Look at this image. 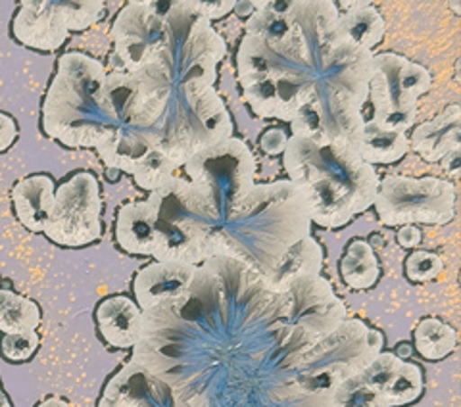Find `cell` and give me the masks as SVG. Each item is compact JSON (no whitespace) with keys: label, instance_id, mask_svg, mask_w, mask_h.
<instances>
[{"label":"cell","instance_id":"1","mask_svg":"<svg viewBox=\"0 0 461 407\" xmlns=\"http://www.w3.org/2000/svg\"><path fill=\"white\" fill-rule=\"evenodd\" d=\"M283 166L304 202L310 222L340 229L375 204L381 177L340 137H288Z\"/></svg>","mask_w":461,"mask_h":407},{"label":"cell","instance_id":"2","mask_svg":"<svg viewBox=\"0 0 461 407\" xmlns=\"http://www.w3.org/2000/svg\"><path fill=\"white\" fill-rule=\"evenodd\" d=\"M104 62L81 50L56 60L54 76L41 106V129L66 149L103 150L115 137L103 98Z\"/></svg>","mask_w":461,"mask_h":407},{"label":"cell","instance_id":"3","mask_svg":"<svg viewBox=\"0 0 461 407\" xmlns=\"http://www.w3.org/2000/svg\"><path fill=\"white\" fill-rule=\"evenodd\" d=\"M158 210V227L166 237V249L158 261L198 266L202 259L233 256L240 259L229 244L223 222L212 198L181 177H171L160 191L150 193Z\"/></svg>","mask_w":461,"mask_h":407},{"label":"cell","instance_id":"4","mask_svg":"<svg viewBox=\"0 0 461 407\" xmlns=\"http://www.w3.org/2000/svg\"><path fill=\"white\" fill-rule=\"evenodd\" d=\"M430 71L396 52L373 54L367 93V122L408 133L415 123L420 98L430 91Z\"/></svg>","mask_w":461,"mask_h":407},{"label":"cell","instance_id":"5","mask_svg":"<svg viewBox=\"0 0 461 407\" xmlns=\"http://www.w3.org/2000/svg\"><path fill=\"white\" fill-rule=\"evenodd\" d=\"M171 98H176L177 106L167 112L162 149L177 167L233 135L230 113L213 86L173 91Z\"/></svg>","mask_w":461,"mask_h":407},{"label":"cell","instance_id":"6","mask_svg":"<svg viewBox=\"0 0 461 407\" xmlns=\"http://www.w3.org/2000/svg\"><path fill=\"white\" fill-rule=\"evenodd\" d=\"M183 167L189 183L212 198L223 223L256 188V158L249 144L235 137L194 154Z\"/></svg>","mask_w":461,"mask_h":407},{"label":"cell","instance_id":"7","mask_svg":"<svg viewBox=\"0 0 461 407\" xmlns=\"http://www.w3.org/2000/svg\"><path fill=\"white\" fill-rule=\"evenodd\" d=\"M169 8L171 3H127L110 29L113 50L108 56L106 68L135 74L160 60L173 39Z\"/></svg>","mask_w":461,"mask_h":407},{"label":"cell","instance_id":"8","mask_svg":"<svg viewBox=\"0 0 461 407\" xmlns=\"http://www.w3.org/2000/svg\"><path fill=\"white\" fill-rule=\"evenodd\" d=\"M373 206L386 227L446 225L456 217V185L440 177L386 176Z\"/></svg>","mask_w":461,"mask_h":407},{"label":"cell","instance_id":"9","mask_svg":"<svg viewBox=\"0 0 461 407\" xmlns=\"http://www.w3.org/2000/svg\"><path fill=\"white\" fill-rule=\"evenodd\" d=\"M106 14L103 0H22L10 23V33L22 47L56 52L69 33L96 25Z\"/></svg>","mask_w":461,"mask_h":407},{"label":"cell","instance_id":"10","mask_svg":"<svg viewBox=\"0 0 461 407\" xmlns=\"http://www.w3.org/2000/svg\"><path fill=\"white\" fill-rule=\"evenodd\" d=\"M103 193L93 171H76L56 186L54 206L42 227L52 244L62 249H83L103 239Z\"/></svg>","mask_w":461,"mask_h":407},{"label":"cell","instance_id":"11","mask_svg":"<svg viewBox=\"0 0 461 407\" xmlns=\"http://www.w3.org/2000/svg\"><path fill=\"white\" fill-rule=\"evenodd\" d=\"M317 98L315 71L288 64L277 74L242 89V102H247L259 120H281L291 123L296 113Z\"/></svg>","mask_w":461,"mask_h":407},{"label":"cell","instance_id":"12","mask_svg":"<svg viewBox=\"0 0 461 407\" xmlns=\"http://www.w3.org/2000/svg\"><path fill=\"white\" fill-rule=\"evenodd\" d=\"M383 407H402L423 394V371L417 363L403 361L394 352H381L357 375Z\"/></svg>","mask_w":461,"mask_h":407},{"label":"cell","instance_id":"13","mask_svg":"<svg viewBox=\"0 0 461 407\" xmlns=\"http://www.w3.org/2000/svg\"><path fill=\"white\" fill-rule=\"evenodd\" d=\"M115 244L125 254L149 256L158 261L166 249V237L158 227V210L152 194L144 200L125 202L115 212Z\"/></svg>","mask_w":461,"mask_h":407},{"label":"cell","instance_id":"14","mask_svg":"<svg viewBox=\"0 0 461 407\" xmlns=\"http://www.w3.org/2000/svg\"><path fill=\"white\" fill-rule=\"evenodd\" d=\"M198 266L177 264V261H152L137 271L133 279L135 302L142 313L160 310L169 302L189 296Z\"/></svg>","mask_w":461,"mask_h":407},{"label":"cell","instance_id":"15","mask_svg":"<svg viewBox=\"0 0 461 407\" xmlns=\"http://www.w3.org/2000/svg\"><path fill=\"white\" fill-rule=\"evenodd\" d=\"M167 398L160 376L129 359L106 383L96 407H166Z\"/></svg>","mask_w":461,"mask_h":407},{"label":"cell","instance_id":"16","mask_svg":"<svg viewBox=\"0 0 461 407\" xmlns=\"http://www.w3.org/2000/svg\"><path fill=\"white\" fill-rule=\"evenodd\" d=\"M96 329L100 339L115 350L135 348L142 339L144 315L137 302L125 294H113L96 305Z\"/></svg>","mask_w":461,"mask_h":407},{"label":"cell","instance_id":"17","mask_svg":"<svg viewBox=\"0 0 461 407\" xmlns=\"http://www.w3.org/2000/svg\"><path fill=\"white\" fill-rule=\"evenodd\" d=\"M410 149L425 162L437 164L450 152L461 150V108L459 104L446 106L437 118L413 127Z\"/></svg>","mask_w":461,"mask_h":407},{"label":"cell","instance_id":"18","mask_svg":"<svg viewBox=\"0 0 461 407\" xmlns=\"http://www.w3.org/2000/svg\"><path fill=\"white\" fill-rule=\"evenodd\" d=\"M56 181L49 173H33L12 186V208L18 222L32 232H42L54 206Z\"/></svg>","mask_w":461,"mask_h":407},{"label":"cell","instance_id":"19","mask_svg":"<svg viewBox=\"0 0 461 407\" xmlns=\"http://www.w3.org/2000/svg\"><path fill=\"white\" fill-rule=\"evenodd\" d=\"M339 6L348 10L339 14L330 41L359 50H371L384 39L386 22L377 6L371 3H344Z\"/></svg>","mask_w":461,"mask_h":407},{"label":"cell","instance_id":"20","mask_svg":"<svg viewBox=\"0 0 461 407\" xmlns=\"http://www.w3.org/2000/svg\"><path fill=\"white\" fill-rule=\"evenodd\" d=\"M323 250L312 237L293 244L266 275V285L276 293H286L302 277H313L321 273Z\"/></svg>","mask_w":461,"mask_h":407},{"label":"cell","instance_id":"21","mask_svg":"<svg viewBox=\"0 0 461 407\" xmlns=\"http://www.w3.org/2000/svg\"><path fill=\"white\" fill-rule=\"evenodd\" d=\"M354 149L359 158L369 166L396 164L410 152L408 133L388 131L371 122H366L354 140Z\"/></svg>","mask_w":461,"mask_h":407},{"label":"cell","instance_id":"22","mask_svg":"<svg viewBox=\"0 0 461 407\" xmlns=\"http://www.w3.org/2000/svg\"><path fill=\"white\" fill-rule=\"evenodd\" d=\"M288 64L293 62L283 60V58L273 52L262 39L247 33L240 41V47L237 52V77L240 89H249V86L271 77Z\"/></svg>","mask_w":461,"mask_h":407},{"label":"cell","instance_id":"23","mask_svg":"<svg viewBox=\"0 0 461 407\" xmlns=\"http://www.w3.org/2000/svg\"><path fill=\"white\" fill-rule=\"evenodd\" d=\"M340 277L352 290H367L377 285L381 277L379 258L373 246L364 239H354L346 246L340 258Z\"/></svg>","mask_w":461,"mask_h":407},{"label":"cell","instance_id":"24","mask_svg":"<svg viewBox=\"0 0 461 407\" xmlns=\"http://www.w3.org/2000/svg\"><path fill=\"white\" fill-rule=\"evenodd\" d=\"M415 352L427 361H440L456 352L457 330L438 317H425L413 330Z\"/></svg>","mask_w":461,"mask_h":407},{"label":"cell","instance_id":"25","mask_svg":"<svg viewBox=\"0 0 461 407\" xmlns=\"http://www.w3.org/2000/svg\"><path fill=\"white\" fill-rule=\"evenodd\" d=\"M41 319V308L35 300L16 290L0 288V332L16 334L37 330Z\"/></svg>","mask_w":461,"mask_h":407},{"label":"cell","instance_id":"26","mask_svg":"<svg viewBox=\"0 0 461 407\" xmlns=\"http://www.w3.org/2000/svg\"><path fill=\"white\" fill-rule=\"evenodd\" d=\"M177 166L173 164V159L166 154L162 147H152L147 154H144L133 167L131 177L135 185L147 193L160 191L164 185L173 177V171Z\"/></svg>","mask_w":461,"mask_h":407},{"label":"cell","instance_id":"27","mask_svg":"<svg viewBox=\"0 0 461 407\" xmlns=\"http://www.w3.org/2000/svg\"><path fill=\"white\" fill-rule=\"evenodd\" d=\"M329 407H383L377 396L357 379V375L352 379L339 384L333 394H330Z\"/></svg>","mask_w":461,"mask_h":407},{"label":"cell","instance_id":"28","mask_svg":"<svg viewBox=\"0 0 461 407\" xmlns=\"http://www.w3.org/2000/svg\"><path fill=\"white\" fill-rule=\"evenodd\" d=\"M41 346V337L37 330L3 334L0 339V356L10 363H25L32 359Z\"/></svg>","mask_w":461,"mask_h":407},{"label":"cell","instance_id":"29","mask_svg":"<svg viewBox=\"0 0 461 407\" xmlns=\"http://www.w3.org/2000/svg\"><path fill=\"white\" fill-rule=\"evenodd\" d=\"M442 271L444 259L435 252L413 250L406 259V277L417 285L435 281Z\"/></svg>","mask_w":461,"mask_h":407},{"label":"cell","instance_id":"30","mask_svg":"<svg viewBox=\"0 0 461 407\" xmlns=\"http://www.w3.org/2000/svg\"><path fill=\"white\" fill-rule=\"evenodd\" d=\"M20 139L18 122L10 113L0 112V154L8 152Z\"/></svg>","mask_w":461,"mask_h":407},{"label":"cell","instance_id":"31","mask_svg":"<svg viewBox=\"0 0 461 407\" xmlns=\"http://www.w3.org/2000/svg\"><path fill=\"white\" fill-rule=\"evenodd\" d=\"M288 144V137L281 127H269L266 133L259 139V149H262L269 156L283 154Z\"/></svg>","mask_w":461,"mask_h":407},{"label":"cell","instance_id":"32","mask_svg":"<svg viewBox=\"0 0 461 407\" xmlns=\"http://www.w3.org/2000/svg\"><path fill=\"white\" fill-rule=\"evenodd\" d=\"M235 5L237 3H233V0H229V3H206V0H202V3H194V10L198 16L212 22V20H220L230 10H235Z\"/></svg>","mask_w":461,"mask_h":407},{"label":"cell","instance_id":"33","mask_svg":"<svg viewBox=\"0 0 461 407\" xmlns=\"http://www.w3.org/2000/svg\"><path fill=\"white\" fill-rule=\"evenodd\" d=\"M396 240L400 246H403V249H417L423 240V232L417 225H402L398 229Z\"/></svg>","mask_w":461,"mask_h":407},{"label":"cell","instance_id":"34","mask_svg":"<svg viewBox=\"0 0 461 407\" xmlns=\"http://www.w3.org/2000/svg\"><path fill=\"white\" fill-rule=\"evenodd\" d=\"M461 150H454L450 152L448 156H446L444 159H440L442 164V169L446 171V176H448L450 179H459V173H461Z\"/></svg>","mask_w":461,"mask_h":407},{"label":"cell","instance_id":"35","mask_svg":"<svg viewBox=\"0 0 461 407\" xmlns=\"http://www.w3.org/2000/svg\"><path fill=\"white\" fill-rule=\"evenodd\" d=\"M35 407H71L68 400L60 398V396H49L45 400H41Z\"/></svg>","mask_w":461,"mask_h":407},{"label":"cell","instance_id":"36","mask_svg":"<svg viewBox=\"0 0 461 407\" xmlns=\"http://www.w3.org/2000/svg\"><path fill=\"white\" fill-rule=\"evenodd\" d=\"M235 10H237V16L239 18L249 20L252 14H254V3H237Z\"/></svg>","mask_w":461,"mask_h":407},{"label":"cell","instance_id":"37","mask_svg":"<svg viewBox=\"0 0 461 407\" xmlns=\"http://www.w3.org/2000/svg\"><path fill=\"white\" fill-rule=\"evenodd\" d=\"M411 352H413V346H410L408 342H402V344H398L394 354H396L400 359L406 361V359L411 356Z\"/></svg>","mask_w":461,"mask_h":407},{"label":"cell","instance_id":"38","mask_svg":"<svg viewBox=\"0 0 461 407\" xmlns=\"http://www.w3.org/2000/svg\"><path fill=\"white\" fill-rule=\"evenodd\" d=\"M0 407H12V402L6 396V392L3 390V386H0Z\"/></svg>","mask_w":461,"mask_h":407},{"label":"cell","instance_id":"39","mask_svg":"<svg viewBox=\"0 0 461 407\" xmlns=\"http://www.w3.org/2000/svg\"><path fill=\"white\" fill-rule=\"evenodd\" d=\"M450 6L456 10V14L459 16V8H461V3H459V0H457V3H450Z\"/></svg>","mask_w":461,"mask_h":407}]
</instances>
